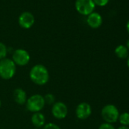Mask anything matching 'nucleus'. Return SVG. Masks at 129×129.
<instances>
[{"label": "nucleus", "instance_id": "obj_1", "mask_svg": "<svg viewBox=\"0 0 129 129\" xmlns=\"http://www.w3.org/2000/svg\"><path fill=\"white\" fill-rule=\"evenodd\" d=\"M29 76L31 81L38 86L46 85L49 81V72L47 68L41 64H35L31 68Z\"/></svg>", "mask_w": 129, "mask_h": 129}, {"label": "nucleus", "instance_id": "obj_2", "mask_svg": "<svg viewBox=\"0 0 129 129\" xmlns=\"http://www.w3.org/2000/svg\"><path fill=\"white\" fill-rule=\"evenodd\" d=\"M17 66L12 58H6L0 60V78L3 80H10L16 74Z\"/></svg>", "mask_w": 129, "mask_h": 129}, {"label": "nucleus", "instance_id": "obj_3", "mask_svg": "<svg viewBox=\"0 0 129 129\" xmlns=\"http://www.w3.org/2000/svg\"><path fill=\"white\" fill-rule=\"evenodd\" d=\"M44 98L40 94H34L27 98L25 106L27 109L33 113L40 112L45 106Z\"/></svg>", "mask_w": 129, "mask_h": 129}, {"label": "nucleus", "instance_id": "obj_4", "mask_svg": "<svg viewBox=\"0 0 129 129\" xmlns=\"http://www.w3.org/2000/svg\"><path fill=\"white\" fill-rule=\"evenodd\" d=\"M119 112L118 108L113 104H107L104 106L101 110V116L105 122L113 124L118 120Z\"/></svg>", "mask_w": 129, "mask_h": 129}, {"label": "nucleus", "instance_id": "obj_5", "mask_svg": "<svg viewBox=\"0 0 129 129\" xmlns=\"http://www.w3.org/2000/svg\"><path fill=\"white\" fill-rule=\"evenodd\" d=\"M12 59L16 66H25L30 61V55L27 50L24 49H17L14 51Z\"/></svg>", "mask_w": 129, "mask_h": 129}, {"label": "nucleus", "instance_id": "obj_6", "mask_svg": "<svg viewBox=\"0 0 129 129\" xmlns=\"http://www.w3.org/2000/svg\"><path fill=\"white\" fill-rule=\"evenodd\" d=\"M75 9L81 15L88 16L90 14L93 12L95 4L93 0H76Z\"/></svg>", "mask_w": 129, "mask_h": 129}, {"label": "nucleus", "instance_id": "obj_7", "mask_svg": "<svg viewBox=\"0 0 129 129\" xmlns=\"http://www.w3.org/2000/svg\"><path fill=\"white\" fill-rule=\"evenodd\" d=\"M52 115L57 119H64L66 118L69 110L66 104L63 102H55L52 106Z\"/></svg>", "mask_w": 129, "mask_h": 129}, {"label": "nucleus", "instance_id": "obj_8", "mask_svg": "<svg viewBox=\"0 0 129 129\" xmlns=\"http://www.w3.org/2000/svg\"><path fill=\"white\" fill-rule=\"evenodd\" d=\"M92 114L91 106L86 102L79 103L75 109V115L78 119L85 120L88 118Z\"/></svg>", "mask_w": 129, "mask_h": 129}, {"label": "nucleus", "instance_id": "obj_9", "mask_svg": "<svg viewBox=\"0 0 129 129\" xmlns=\"http://www.w3.org/2000/svg\"><path fill=\"white\" fill-rule=\"evenodd\" d=\"M35 22V18L33 14L29 12H23L18 18V24L19 25L24 29L30 28Z\"/></svg>", "mask_w": 129, "mask_h": 129}, {"label": "nucleus", "instance_id": "obj_10", "mask_svg": "<svg viewBox=\"0 0 129 129\" xmlns=\"http://www.w3.org/2000/svg\"><path fill=\"white\" fill-rule=\"evenodd\" d=\"M87 23L91 28L96 29L100 27L103 23V18L102 16L97 12H92L87 16Z\"/></svg>", "mask_w": 129, "mask_h": 129}, {"label": "nucleus", "instance_id": "obj_11", "mask_svg": "<svg viewBox=\"0 0 129 129\" xmlns=\"http://www.w3.org/2000/svg\"><path fill=\"white\" fill-rule=\"evenodd\" d=\"M13 99L17 104L21 106L25 105L27 100L26 91L22 88H16L13 92Z\"/></svg>", "mask_w": 129, "mask_h": 129}, {"label": "nucleus", "instance_id": "obj_12", "mask_svg": "<svg viewBox=\"0 0 129 129\" xmlns=\"http://www.w3.org/2000/svg\"><path fill=\"white\" fill-rule=\"evenodd\" d=\"M31 122L33 125L37 128L43 127V126L46 124L45 115L41 112L33 113L31 116Z\"/></svg>", "mask_w": 129, "mask_h": 129}, {"label": "nucleus", "instance_id": "obj_13", "mask_svg": "<svg viewBox=\"0 0 129 129\" xmlns=\"http://www.w3.org/2000/svg\"><path fill=\"white\" fill-rule=\"evenodd\" d=\"M115 54L118 58L124 59L128 57L129 51L124 45H118L115 49Z\"/></svg>", "mask_w": 129, "mask_h": 129}, {"label": "nucleus", "instance_id": "obj_14", "mask_svg": "<svg viewBox=\"0 0 129 129\" xmlns=\"http://www.w3.org/2000/svg\"><path fill=\"white\" fill-rule=\"evenodd\" d=\"M121 125L129 126V112H123L119 115L118 120Z\"/></svg>", "mask_w": 129, "mask_h": 129}, {"label": "nucleus", "instance_id": "obj_15", "mask_svg": "<svg viewBox=\"0 0 129 129\" xmlns=\"http://www.w3.org/2000/svg\"><path fill=\"white\" fill-rule=\"evenodd\" d=\"M44 101H45V104H48V105H53L55 103V96H54V94L52 93H46L44 96Z\"/></svg>", "mask_w": 129, "mask_h": 129}, {"label": "nucleus", "instance_id": "obj_16", "mask_svg": "<svg viewBox=\"0 0 129 129\" xmlns=\"http://www.w3.org/2000/svg\"><path fill=\"white\" fill-rule=\"evenodd\" d=\"M8 54V48L7 46L2 42H0V60L6 58Z\"/></svg>", "mask_w": 129, "mask_h": 129}, {"label": "nucleus", "instance_id": "obj_17", "mask_svg": "<svg viewBox=\"0 0 129 129\" xmlns=\"http://www.w3.org/2000/svg\"><path fill=\"white\" fill-rule=\"evenodd\" d=\"M43 129H61V127L58 124H56L55 123L49 122V123L46 124L43 126Z\"/></svg>", "mask_w": 129, "mask_h": 129}, {"label": "nucleus", "instance_id": "obj_18", "mask_svg": "<svg viewBox=\"0 0 129 129\" xmlns=\"http://www.w3.org/2000/svg\"><path fill=\"white\" fill-rule=\"evenodd\" d=\"M109 0H93V2L94 3L95 6H98L100 7L105 6L108 4Z\"/></svg>", "mask_w": 129, "mask_h": 129}, {"label": "nucleus", "instance_id": "obj_19", "mask_svg": "<svg viewBox=\"0 0 129 129\" xmlns=\"http://www.w3.org/2000/svg\"><path fill=\"white\" fill-rule=\"evenodd\" d=\"M98 129H115V127L113 126L112 124H109V123H106V122H104V123H102L99 128Z\"/></svg>", "mask_w": 129, "mask_h": 129}, {"label": "nucleus", "instance_id": "obj_20", "mask_svg": "<svg viewBox=\"0 0 129 129\" xmlns=\"http://www.w3.org/2000/svg\"><path fill=\"white\" fill-rule=\"evenodd\" d=\"M117 129H129V126H124V125H121L118 127Z\"/></svg>", "mask_w": 129, "mask_h": 129}, {"label": "nucleus", "instance_id": "obj_21", "mask_svg": "<svg viewBox=\"0 0 129 129\" xmlns=\"http://www.w3.org/2000/svg\"><path fill=\"white\" fill-rule=\"evenodd\" d=\"M126 29H127V33L129 34V20L127 21V24H126Z\"/></svg>", "mask_w": 129, "mask_h": 129}, {"label": "nucleus", "instance_id": "obj_22", "mask_svg": "<svg viewBox=\"0 0 129 129\" xmlns=\"http://www.w3.org/2000/svg\"><path fill=\"white\" fill-rule=\"evenodd\" d=\"M126 47H127V49H128V51H129V39L127 40V42H126V46H125Z\"/></svg>", "mask_w": 129, "mask_h": 129}, {"label": "nucleus", "instance_id": "obj_23", "mask_svg": "<svg viewBox=\"0 0 129 129\" xmlns=\"http://www.w3.org/2000/svg\"><path fill=\"white\" fill-rule=\"evenodd\" d=\"M127 66L129 69V56L127 57Z\"/></svg>", "mask_w": 129, "mask_h": 129}, {"label": "nucleus", "instance_id": "obj_24", "mask_svg": "<svg viewBox=\"0 0 129 129\" xmlns=\"http://www.w3.org/2000/svg\"><path fill=\"white\" fill-rule=\"evenodd\" d=\"M1 106H2V101L0 100V108H1Z\"/></svg>", "mask_w": 129, "mask_h": 129}, {"label": "nucleus", "instance_id": "obj_25", "mask_svg": "<svg viewBox=\"0 0 129 129\" xmlns=\"http://www.w3.org/2000/svg\"><path fill=\"white\" fill-rule=\"evenodd\" d=\"M34 129H41V128H37V127H34Z\"/></svg>", "mask_w": 129, "mask_h": 129}]
</instances>
